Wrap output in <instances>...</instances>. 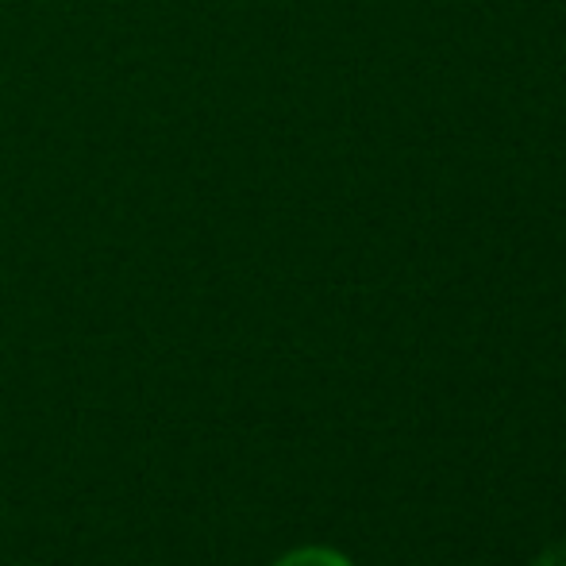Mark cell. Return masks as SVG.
Masks as SVG:
<instances>
[{"label":"cell","mask_w":566,"mask_h":566,"mask_svg":"<svg viewBox=\"0 0 566 566\" xmlns=\"http://www.w3.org/2000/svg\"><path fill=\"white\" fill-rule=\"evenodd\" d=\"M270 566H355V563L343 552H336V547L308 544V547H293V552H285L282 559H274Z\"/></svg>","instance_id":"obj_1"},{"label":"cell","mask_w":566,"mask_h":566,"mask_svg":"<svg viewBox=\"0 0 566 566\" xmlns=\"http://www.w3.org/2000/svg\"><path fill=\"white\" fill-rule=\"evenodd\" d=\"M532 566H566V539L552 544L544 555H536V563H532Z\"/></svg>","instance_id":"obj_2"}]
</instances>
